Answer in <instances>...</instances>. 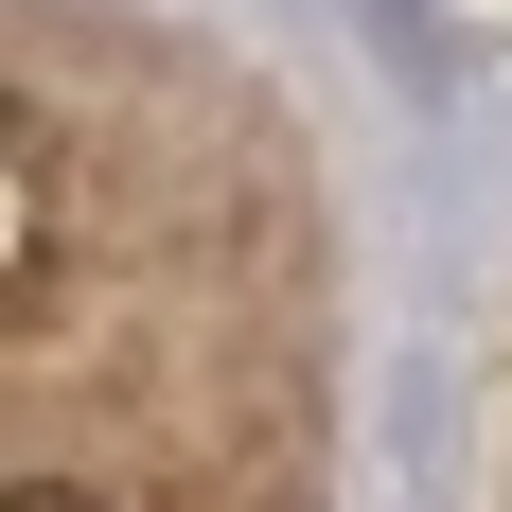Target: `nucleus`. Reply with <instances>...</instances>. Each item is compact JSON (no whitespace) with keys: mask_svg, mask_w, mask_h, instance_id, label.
Returning <instances> with one entry per match:
<instances>
[{"mask_svg":"<svg viewBox=\"0 0 512 512\" xmlns=\"http://www.w3.org/2000/svg\"><path fill=\"white\" fill-rule=\"evenodd\" d=\"M71 265H89V159L18 89V124H0V283H18V336H36V301H71Z\"/></svg>","mask_w":512,"mask_h":512,"instance_id":"f257e3e1","label":"nucleus"},{"mask_svg":"<svg viewBox=\"0 0 512 512\" xmlns=\"http://www.w3.org/2000/svg\"><path fill=\"white\" fill-rule=\"evenodd\" d=\"M0 512H124V495H106V477H18Z\"/></svg>","mask_w":512,"mask_h":512,"instance_id":"f03ea898","label":"nucleus"}]
</instances>
